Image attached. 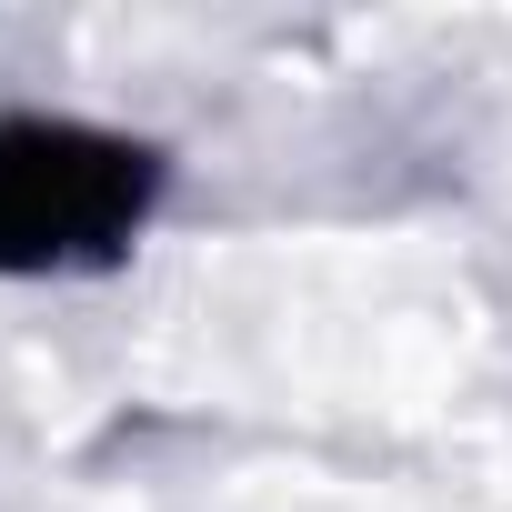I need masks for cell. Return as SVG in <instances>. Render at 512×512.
Listing matches in <instances>:
<instances>
[{"label": "cell", "mask_w": 512, "mask_h": 512, "mask_svg": "<svg viewBox=\"0 0 512 512\" xmlns=\"http://www.w3.org/2000/svg\"><path fill=\"white\" fill-rule=\"evenodd\" d=\"M151 151L91 121H0V272H81L141 231Z\"/></svg>", "instance_id": "1"}]
</instances>
